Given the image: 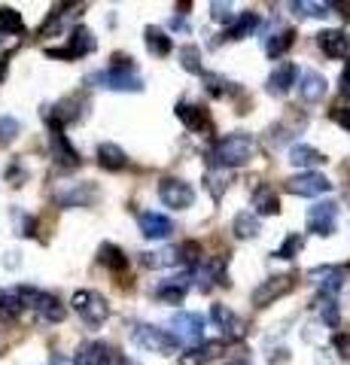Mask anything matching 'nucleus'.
Returning <instances> with one entry per match:
<instances>
[{"label":"nucleus","mask_w":350,"mask_h":365,"mask_svg":"<svg viewBox=\"0 0 350 365\" xmlns=\"http://www.w3.org/2000/svg\"><path fill=\"white\" fill-rule=\"evenodd\" d=\"M253 153H256L253 134L232 131V134H225V137H220V140L213 143V150L207 153V162H210V168L232 170V168H244L253 158Z\"/></svg>","instance_id":"obj_1"},{"label":"nucleus","mask_w":350,"mask_h":365,"mask_svg":"<svg viewBox=\"0 0 350 365\" xmlns=\"http://www.w3.org/2000/svg\"><path fill=\"white\" fill-rule=\"evenodd\" d=\"M110 61H113L110 67L88 76V83L110 88V91H143V79H140L138 67H134V61L128 55H113Z\"/></svg>","instance_id":"obj_2"},{"label":"nucleus","mask_w":350,"mask_h":365,"mask_svg":"<svg viewBox=\"0 0 350 365\" xmlns=\"http://www.w3.org/2000/svg\"><path fill=\"white\" fill-rule=\"evenodd\" d=\"M16 292H19L21 307L34 311L40 319H46V323H61L67 317V307L55 299L52 292H43V289H34V287H19Z\"/></svg>","instance_id":"obj_3"},{"label":"nucleus","mask_w":350,"mask_h":365,"mask_svg":"<svg viewBox=\"0 0 350 365\" xmlns=\"http://www.w3.org/2000/svg\"><path fill=\"white\" fill-rule=\"evenodd\" d=\"M131 344H138L146 353H162V356H171V353L180 350V341L171 332H165L159 326H150V323L131 326Z\"/></svg>","instance_id":"obj_4"},{"label":"nucleus","mask_w":350,"mask_h":365,"mask_svg":"<svg viewBox=\"0 0 350 365\" xmlns=\"http://www.w3.org/2000/svg\"><path fill=\"white\" fill-rule=\"evenodd\" d=\"M71 304H73L76 317H80L88 329H98L110 319V304H107L104 295L95 292V289H76Z\"/></svg>","instance_id":"obj_5"},{"label":"nucleus","mask_w":350,"mask_h":365,"mask_svg":"<svg viewBox=\"0 0 350 365\" xmlns=\"http://www.w3.org/2000/svg\"><path fill=\"white\" fill-rule=\"evenodd\" d=\"M159 198H162L165 207L186 210V207L195 204V189H192L186 180H180V177H162L159 180Z\"/></svg>","instance_id":"obj_6"},{"label":"nucleus","mask_w":350,"mask_h":365,"mask_svg":"<svg viewBox=\"0 0 350 365\" xmlns=\"http://www.w3.org/2000/svg\"><path fill=\"white\" fill-rule=\"evenodd\" d=\"M284 186L289 195H299V198H317V195H326L332 189L329 177H323L320 170H302V174L284 180Z\"/></svg>","instance_id":"obj_7"},{"label":"nucleus","mask_w":350,"mask_h":365,"mask_svg":"<svg viewBox=\"0 0 350 365\" xmlns=\"http://www.w3.org/2000/svg\"><path fill=\"white\" fill-rule=\"evenodd\" d=\"M189 277L198 280L201 292H210V287H229V274H225V259L222 256L198 259V265L192 268Z\"/></svg>","instance_id":"obj_8"},{"label":"nucleus","mask_w":350,"mask_h":365,"mask_svg":"<svg viewBox=\"0 0 350 365\" xmlns=\"http://www.w3.org/2000/svg\"><path fill=\"white\" fill-rule=\"evenodd\" d=\"M98 49V40H95V34L83 28V25H76L71 31V40H67L64 49H46L49 58H64V61H73V58H83V55H92Z\"/></svg>","instance_id":"obj_9"},{"label":"nucleus","mask_w":350,"mask_h":365,"mask_svg":"<svg viewBox=\"0 0 350 365\" xmlns=\"http://www.w3.org/2000/svg\"><path fill=\"white\" fill-rule=\"evenodd\" d=\"M296 289V274H274V277H268L262 280L256 287L253 292V304L256 307H268V304H274L277 299H284L287 292Z\"/></svg>","instance_id":"obj_10"},{"label":"nucleus","mask_w":350,"mask_h":365,"mask_svg":"<svg viewBox=\"0 0 350 365\" xmlns=\"http://www.w3.org/2000/svg\"><path fill=\"white\" fill-rule=\"evenodd\" d=\"M49 146H52V158H55V165L64 168V170H73V168H80V153L73 150V143L67 140V134L58 122H52L49 119Z\"/></svg>","instance_id":"obj_11"},{"label":"nucleus","mask_w":350,"mask_h":365,"mask_svg":"<svg viewBox=\"0 0 350 365\" xmlns=\"http://www.w3.org/2000/svg\"><path fill=\"white\" fill-rule=\"evenodd\" d=\"M171 329H174L171 335L180 344H201V338H205V317L192 311H180L171 317Z\"/></svg>","instance_id":"obj_12"},{"label":"nucleus","mask_w":350,"mask_h":365,"mask_svg":"<svg viewBox=\"0 0 350 365\" xmlns=\"http://www.w3.org/2000/svg\"><path fill=\"white\" fill-rule=\"evenodd\" d=\"M308 232L317 235V237H329L335 232V222H338V204L335 201H317L314 207L308 210Z\"/></svg>","instance_id":"obj_13"},{"label":"nucleus","mask_w":350,"mask_h":365,"mask_svg":"<svg viewBox=\"0 0 350 365\" xmlns=\"http://www.w3.org/2000/svg\"><path fill=\"white\" fill-rule=\"evenodd\" d=\"M304 125H308V116H304V113H287V119H280L277 125H271L265 131V140H268V146L277 150L280 143H289L296 134H302Z\"/></svg>","instance_id":"obj_14"},{"label":"nucleus","mask_w":350,"mask_h":365,"mask_svg":"<svg viewBox=\"0 0 350 365\" xmlns=\"http://www.w3.org/2000/svg\"><path fill=\"white\" fill-rule=\"evenodd\" d=\"M311 277L320 287L323 299H338V292H341V287H344V277H347V268L344 265H335V268L323 265V268H314Z\"/></svg>","instance_id":"obj_15"},{"label":"nucleus","mask_w":350,"mask_h":365,"mask_svg":"<svg viewBox=\"0 0 350 365\" xmlns=\"http://www.w3.org/2000/svg\"><path fill=\"white\" fill-rule=\"evenodd\" d=\"M177 119L186 125L192 134H210L213 131V119L205 107L198 104H186V101H180L177 104Z\"/></svg>","instance_id":"obj_16"},{"label":"nucleus","mask_w":350,"mask_h":365,"mask_svg":"<svg viewBox=\"0 0 350 365\" xmlns=\"http://www.w3.org/2000/svg\"><path fill=\"white\" fill-rule=\"evenodd\" d=\"M210 319L217 323V329L222 332L225 341L244 338V319L232 311L229 304H210Z\"/></svg>","instance_id":"obj_17"},{"label":"nucleus","mask_w":350,"mask_h":365,"mask_svg":"<svg viewBox=\"0 0 350 365\" xmlns=\"http://www.w3.org/2000/svg\"><path fill=\"white\" fill-rule=\"evenodd\" d=\"M296 79H299V67L292 61H284L280 67L271 71V76L265 79V88L271 98H284V95H289V88L296 86Z\"/></svg>","instance_id":"obj_18"},{"label":"nucleus","mask_w":350,"mask_h":365,"mask_svg":"<svg viewBox=\"0 0 350 365\" xmlns=\"http://www.w3.org/2000/svg\"><path fill=\"white\" fill-rule=\"evenodd\" d=\"M317 46L323 49V55L329 58H350V34L335 28V31H320L317 34Z\"/></svg>","instance_id":"obj_19"},{"label":"nucleus","mask_w":350,"mask_h":365,"mask_svg":"<svg viewBox=\"0 0 350 365\" xmlns=\"http://www.w3.org/2000/svg\"><path fill=\"white\" fill-rule=\"evenodd\" d=\"M73 365H113V350L104 341H86L76 350Z\"/></svg>","instance_id":"obj_20"},{"label":"nucleus","mask_w":350,"mask_h":365,"mask_svg":"<svg viewBox=\"0 0 350 365\" xmlns=\"http://www.w3.org/2000/svg\"><path fill=\"white\" fill-rule=\"evenodd\" d=\"M326 88H329V83H326V76L320 71H304L299 76V91H302L304 104H317V101H323Z\"/></svg>","instance_id":"obj_21"},{"label":"nucleus","mask_w":350,"mask_h":365,"mask_svg":"<svg viewBox=\"0 0 350 365\" xmlns=\"http://www.w3.org/2000/svg\"><path fill=\"white\" fill-rule=\"evenodd\" d=\"M61 207H88V204L98 201V189L92 186V182H73V186H67L61 195Z\"/></svg>","instance_id":"obj_22"},{"label":"nucleus","mask_w":350,"mask_h":365,"mask_svg":"<svg viewBox=\"0 0 350 365\" xmlns=\"http://www.w3.org/2000/svg\"><path fill=\"white\" fill-rule=\"evenodd\" d=\"M138 222H140L143 237H150V241H162V237L174 235V222L168 220V216H162V213H140Z\"/></svg>","instance_id":"obj_23"},{"label":"nucleus","mask_w":350,"mask_h":365,"mask_svg":"<svg viewBox=\"0 0 350 365\" xmlns=\"http://www.w3.org/2000/svg\"><path fill=\"white\" fill-rule=\"evenodd\" d=\"M143 43H146V49H150V55H155V58H165V55L174 52L171 34H168L165 28H159V25H146L143 28Z\"/></svg>","instance_id":"obj_24"},{"label":"nucleus","mask_w":350,"mask_h":365,"mask_svg":"<svg viewBox=\"0 0 350 365\" xmlns=\"http://www.w3.org/2000/svg\"><path fill=\"white\" fill-rule=\"evenodd\" d=\"M83 107H86L83 95H71V98H64V101H58V104H55V110L49 113V119L58 122L61 128H64V125H71V122H80Z\"/></svg>","instance_id":"obj_25"},{"label":"nucleus","mask_w":350,"mask_h":365,"mask_svg":"<svg viewBox=\"0 0 350 365\" xmlns=\"http://www.w3.org/2000/svg\"><path fill=\"white\" fill-rule=\"evenodd\" d=\"M192 287V277L186 274V277H171V280H162L159 289H155V299H159L162 304H180L186 299V292Z\"/></svg>","instance_id":"obj_26"},{"label":"nucleus","mask_w":350,"mask_h":365,"mask_svg":"<svg viewBox=\"0 0 350 365\" xmlns=\"http://www.w3.org/2000/svg\"><path fill=\"white\" fill-rule=\"evenodd\" d=\"M326 162H329V158H326L317 146H311V143H296L289 150V165H296L302 170H314V168H320Z\"/></svg>","instance_id":"obj_27"},{"label":"nucleus","mask_w":350,"mask_h":365,"mask_svg":"<svg viewBox=\"0 0 350 365\" xmlns=\"http://www.w3.org/2000/svg\"><path fill=\"white\" fill-rule=\"evenodd\" d=\"M259 25H262V16L253 13V9H244V13L232 21V28L225 31V37H229V40H244V37H253V34L259 31Z\"/></svg>","instance_id":"obj_28"},{"label":"nucleus","mask_w":350,"mask_h":365,"mask_svg":"<svg viewBox=\"0 0 350 365\" xmlns=\"http://www.w3.org/2000/svg\"><path fill=\"white\" fill-rule=\"evenodd\" d=\"M98 165L104 170H125L128 168V155L116 143H101L98 146Z\"/></svg>","instance_id":"obj_29"},{"label":"nucleus","mask_w":350,"mask_h":365,"mask_svg":"<svg viewBox=\"0 0 350 365\" xmlns=\"http://www.w3.org/2000/svg\"><path fill=\"white\" fill-rule=\"evenodd\" d=\"M292 43H296V28H280L268 37L265 43V55L268 58H284V52L292 49Z\"/></svg>","instance_id":"obj_30"},{"label":"nucleus","mask_w":350,"mask_h":365,"mask_svg":"<svg viewBox=\"0 0 350 365\" xmlns=\"http://www.w3.org/2000/svg\"><path fill=\"white\" fill-rule=\"evenodd\" d=\"M143 265L146 268H174L183 262V256H180V247H162V250H153V253H140Z\"/></svg>","instance_id":"obj_31"},{"label":"nucleus","mask_w":350,"mask_h":365,"mask_svg":"<svg viewBox=\"0 0 350 365\" xmlns=\"http://www.w3.org/2000/svg\"><path fill=\"white\" fill-rule=\"evenodd\" d=\"M259 232H262V225H259L256 213H238L232 220V235L238 237V241H253Z\"/></svg>","instance_id":"obj_32"},{"label":"nucleus","mask_w":350,"mask_h":365,"mask_svg":"<svg viewBox=\"0 0 350 365\" xmlns=\"http://www.w3.org/2000/svg\"><path fill=\"white\" fill-rule=\"evenodd\" d=\"M229 182H232V170L210 168V170H207V177H205V189L210 192V198H213V201H222L225 189H229Z\"/></svg>","instance_id":"obj_33"},{"label":"nucleus","mask_w":350,"mask_h":365,"mask_svg":"<svg viewBox=\"0 0 350 365\" xmlns=\"http://www.w3.org/2000/svg\"><path fill=\"white\" fill-rule=\"evenodd\" d=\"M98 262L107 265L110 271H125L128 268V256L122 253V247H116V244H101L98 247Z\"/></svg>","instance_id":"obj_34"},{"label":"nucleus","mask_w":350,"mask_h":365,"mask_svg":"<svg viewBox=\"0 0 350 365\" xmlns=\"http://www.w3.org/2000/svg\"><path fill=\"white\" fill-rule=\"evenodd\" d=\"M253 207L259 216H274V213H280V201L268 186H259L253 192Z\"/></svg>","instance_id":"obj_35"},{"label":"nucleus","mask_w":350,"mask_h":365,"mask_svg":"<svg viewBox=\"0 0 350 365\" xmlns=\"http://www.w3.org/2000/svg\"><path fill=\"white\" fill-rule=\"evenodd\" d=\"M0 34H6V37H19V34H25V21H21L19 9H13V6L0 9Z\"/></svg>","instance_id":"obj_36"},{"label":"nucleus","mask_w":350,"mask_h":365,"mask_svg":"<svg viewBox=\"0 0 350 365\" xmlns=\"http://www.w3.org/2000/svg\"><path fill=\"white\" fill-rule=\"evenodd\" d=\"M180 67H183L186 73L205 76V64H201V49L198 46H183V52H180Z\"/></svg>","instance_id":"obj_37"},{"label":"nucleus","mask_w":350,"mask_h":365,"mask_svg":"<svg viewBox=\"0 0 350 365\" xmlns=\"http://www.w3.org/2000/svg\"><path fill=\"white\" fill-rule=\"evenodd\" d=\"M205 88H207V95L210 98H229V95H235V83L232 79H225V76H217V73H205Z\"/></svg>","instance_id":"obj_38"},{"label":"nucleus","mask_w":350,"mask_h":365,"mask_svg":"<svg viewBox=\"0 0 350 365\" xmlns=\"http://www.w3.org/2000/svg\"><path fill=\"white\" fill-rule=\"evenodd\" d=\"M289 9L296 16H304V19H323V16H329L332 9H329V4H317V0H296V4H289Z\"/></svg>","instance_id":"obj_39"},{"label":"nucleus","mask_w":350,"mask_h":365,"mask_svg":"<svg viewBox=\"0 0 350 365\" xmlns=\"http://www.w3.org/2000/svg\"><path fill=\"white\" fill-rule=\"evenodd\" d=\"M317 311H320L326 326L338 329V323H341V314H338V299H323V295H320V299H317Z\"/></svg>","instance_id":"obj_40"},{"label":"nucleus","mask_w":350,"mask_h":365,"mask_svg":"<svg viewBox=\"0 0 350 365\" xmlns=\"http://www.w3.org/2000/svg\"><path fill=\"white\" fill-rule=\"evenodd\" d=\"M25 307H21V302H19V292L16 289H9V292H4L0 289V314H4L6 319H16Z\"/></svg>","instance_id":"obj_41"},{"label":"nucleus","mask_w":350,"mask_h":365,"mask_svg":"<svg viewBox=\"0 0 350 365\" xmlns=\"http://www.w3.org/2000/svg\"><path fill=\"white\" fill-rule=\"evenodd\" d=\"M302 244H304V241H302V235H289L287 241L277 247L274 259H287V262H289V259H296V256L302 253Z\"/></svg>","instance_id":"obj_42"},{"label":"nucleus","mask_w":350,"mask_h":365,"mask_svg":"<svg viewBox=\"0 0 350 365\" xmlns=\"http://www.w3.org/2000/svg\"><path fill=\"white\" fill-rule=\"evenodd\" d=\"M21 131V125L16 116H0V143H9V140H16Z\"/></svg>","instance_id":"obj_43"},{"label":"nucleus","mask_w":350,"mask_h":365,"mask_svg":"<svg viewBox=\"0 0 350 365\" xmlns=\"http://www.w3.org/2000/svg\"><path fill=\"white\" fill-rule=\"evenodd\" d=\"M210 19L213 21H235L232 4H210Z\"/></svg>","instance_id":"obj_44"},{"label":"nucleus","mask_w":350,"mask_h":365,"mask_svg":"<svg viewBox=\"0 0 350 365\" xmlns=\"http://www.w3.org/2000/svg\"><path fill=\"white\" fill-rule=\"evenodd\" d=\"M205 362H207V353H205V347L189 350V353H183V356H180V365H205Z\"/></svg>","instance_id":"obj_45"},{"label":"nucleus","mask_w":350,"mask_h":365,"mask_svg":"<svg viewBox=\"0 0 350 365\" xmlns=\"http://www.w3.org/2000/svg\"><path fill=\"white\" fill-rule=\"evenodd\" d=\"M25 177H28V174H25V168H21L19 162L6 168V180L13 182V186H21V182H25Z\"/></svg>","instance_id":"obj_46"},{"label":"nucleus","mask_w":350,"mask_h":365,"mask_svg":"<svg viewBox=\"0 0 350 365\" xmlns=\"http://www.w3.org/2000/svg\"><path fill=\"white\" fill-rule=\"evenodd\" d=\"M338 91H341L344 101H350V61H347V67L341 71V76H338Z\"/></svg>","instance_id":"obj_47"},{"label":"nucleus","mask_w":350,"mask_h":365,"mask_svg":"<svg viewBox=\"0 0 350 365\" xmlns=\"http://www.w3.org/2000/svg\"><path fill=\"white\" fill-rule=\"evenodd\" d=\"M329 119H335L338 125H344L350 131V107H338V110H329Z\"/></svg>","instance_id":"obj_48"},{"label":"nucleus","mask_w":350,"mask_h":365,"mask_svg":"<svg viewBox=\"0 0 350 365\" xmlns=\"http://www.w3.org/2000/svg\"><path fill=\"white\" fill-rule=\"evenodd\" d=\"M335 350L350 362V335H335Z\"/></svg>","instance_id":"obj_49"},{"label":"nucleus","mask_w":350,"mask_h":365,"mask_svg":"<svg viewBox=\"0 0 350 365\" xmlns=\"http://www.w3.org/2000/svg\"><path fill=\"white\" fill-rule=\"evenodd\" d=\"M34 228H37V220H34V216H21V235H25V237H34V235H37Z\"/></svg>","instance_id":"obj_50"},{"label":"nucleus","mask_w":350,"mask_h":365,"mask_svg":"<svg viewBox=\"0 0 350 365\" xmlns=\"http://www.w3.org/2000/svg\"><path fill=\"white\" fill-rule=\"evenodd\" d=\"M171 28H174V31H186V34H189V28H192V25H189V19H180V16H177V19L171 21Z\"/></svg>","instance_id":"obj_51"},{"label":"nucleus","mask_w":350,"mask_h":365,"mask_svg":"<svg viewBox=\"0 0 350 365\" xmlns=\"http://www.w3.org/2000/svg\"><path fill=\"white\" fill-rule=\"evenodd\" d=\"M6 71H9V58L4 55V58H0V83H4V76H6Z\"/></svg>","instance_id":"obj_52"},{"label":"nucleus","mask_w":350,"mask_h":365,"mask_svg":"<svg viewBox=\"0 0 350 365\" xmlns=\"http://www.w3.org/2000/svg\"><path fill=\"white\" fill-rule=\"evenodd\" d=\"M329 9H344V13H341V16H344V19H350V4H332Z\"/></svg>","instance_id":"obj_53"},{"label":"nucleus","mask_w":350,"mask_h":365,"mask_svg":"<svg viewBox=\"0 0 350 365\" xmlns=\"http://www.w3.org/2000/svg\"><path fill=\"white\" fill-rule=\"evenodd\" d=\"M52 365H71V362H64L61 356H55V359H52Z\"/></svg>","instance_id":"obj_54"},{"label":"nucleus","mask_w":350,"mask_h":365,"mask_svg":"<svg viewBox=\"0 0 350 365\" xmlns=\"http://www.w3.org/2000/svg\"><path fill=\"white\" fill-rule=\"evenodd\" d=\"M229 365H250V362H247V359H238V362H235V359H232Z\"/></svg>","instance_id":"obj_55"},{"label":"nucleus","mask_w":350,"mask_h":365,"mask_svg":"<svg viewBox=\"0 0 350 365\" xmlns=\"http://www.w3.org/2000/svg\"><path fill=\"white\" fill-rule=\"evenodd\" d=\"M119 365H134V362H128L125 356H119Z\"/></svg>","instance_id":"obj_56"}]
</instances>
